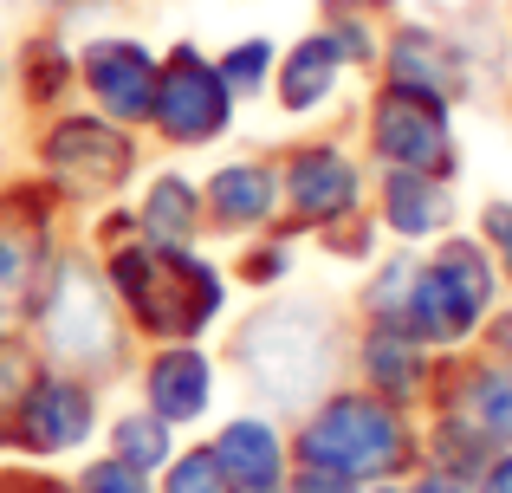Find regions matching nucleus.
Wrapping results in <instances>:
<instances>
[{
  "mask_svg": "<svg viewBox=\"0 0 512 493\" xmlns=\"http://www.w3.org/2000/svg\"><path fill=\"white\" fill-rule=\"evenodd\" d=\"M104 279H111L124 325L156 344H195L227 305V279L195 247H169V241H111L104 247Z\"/></svg>",
  "mask_w": 512,
  "mask_h": 493,
  "instance_id": "obj_1",
  "label": "nucleus"
},
{
  "mask_svg": "<svg viewBox=\"0 0 512 493\" xmlns=\"http://www.w3.org/2000/svg\"><path fill=\"white\" fill-rule=\"evenodd\" d=\"M292 455H299L292 468H325L350 487H370L422 468V435H415V416L402 403L357 383V390H331L305 409Z\"/></svg>",
  "mask_w": 512,
  "mask_h": 493,
  "instance_id": "obj_2",
  "label": "nucleus"
},
{
  "mask_svg": "<svg viewBox=\"0 0 512 493\" xmlns=\"http://www.w3.org/2000/svg\"><path fill=\"white\" fill-rule=\"evenodd\" d=\"M234 364L273 409H312L344 364V325L331 305H266L234 331Z\"/></svg>",
  "mask_w": 512,
  "mask_h": 493,
  "instance_id": "obj_3",
  "label": "nucleus"
},
{
  "mask_svg": "<svg viewBox=\"0 0 512 493\" xmlns=\"http://www.w3.org/2000/svg\"><path fill=\"white\" fill-rule=\"evenodd\" d=\"M26 325L39 331L52 370H78V377H91V383L124 370L130 325L111 299V279H104L85 253H59V266H52V279H46V292H39Z\"/></svg>",
  "mask_w": 512,
  "mask_h": 493,
  "instance_id": "obj_4",
  "label": "nucleus"
},
{
  "mask_svg": "<svg viewBox=\"0 0 512 493\" xmlns=\"http://www.w3.org/2000/svg\"><path fill=\"white\" fill-rule=\"evenodd\" d=\"M493 299H500L493 253L480 241H467V234H448V241L435 253H422V266H415L409 305H402V331L422 338L428 351H454V344L487 331Z\"/></svg>",
  "mask_w": 512,
  "mask_h": 493,
  "instance_id": "obj_5",
  "label": "nucleus"
},
{
  "mask_svg": "<svg viewBox=\"0 0 512 493\" xmlns=\"http://www.w3.org/2000/svg\"><path fill=\"white\" fill-rule=\"evenodd\" d=\"M39 176L65 202H111L130 176H137V130L111 124L98 111H59L39 130Z\"/></svg>",
  "mask_w": 512,
  "mask_h": 493,
  "instance_id": "obj_6",
  "label": "nucleus"
},
{
  "mask_svg": "<svg viewBox=\"0 0 512 493\" xmlns=\"http://www.w3.org/2000/svg\"><path fill=\"white\" fill-rule=\"evenodd\" d=\"M52 215L59 195L52 182H20L0 189V331H20L46 292L59 247H52Z\"/></svg>",
  "mask_w": 512,
  "mask_h": 493,
  "instance_id": "obj_7",
  "label": "nucleus"
},
{
  "mask_svg": "<svg viewBox=\"0 0 512 493\" xmlns=\"http://www.w3.org/2000/svg\"><path fill=\"white\" fill-rule=\"evenodd\" d=\"M363 143L383 169H415V176H441L448 182L461 169V150H454L448 130V104L428 98V91L409 85H383L363 111Z\"/></svg>",
  "mask_w": 512,
  "mask_h": 493,
  "instance_id": "obj_8",
  "label": "nucleus"
},
{
  "mask_svg": "<svg viewBox=\"0 0 512 493\" xmlns=\"http://www.w3.org/2000/svg\"><path fill=\"white\" fill-rule=\"evenodd\" d=\"M227 124H234V98H227V85H221V72H214L208 52L182 39L169 59H156L150 124H143V130H156V143L195 150V143L227 137Z\"/></svg>",
  "mask_w": 512,
  "mask_h": 493,
  "instance_id": "obj_9",
  "label": "nucleus"
},
{
  "mask_svg": "<svg viewBox=\"0 0 512 493\" xmlns=\"http://www.w3.org/2000/svg\"><path fill=\"white\" fill-rule=\"evenodd\" d=\"M363 208V163L344 143L318 137V143H292L279 163V221L273 228L292 234H325L331 221Z\"/></svg>",
  "mask_w": 512,
  "mask_h": 493,
  "instance_id": "obj_10",
  "label": "nucleus"
},
{
  "mask_svg": "<svg viewBox=\"0 0 512 493\" xmlns=\"http://www.w3.org/2000/svg\"><path fill=\"white\" fill-rule=\"evenodd\" d=\"M91 429H98V383L78 377V370H39L33 390H26V403L13 409V429H7V448H20V455H78V448L91 442Z\"/></svg>",
  "mask_w": 512,
  "mask_h": 493,
  "instance_id": "obj_11",
  "label": "nucleus"
},
{
  "mask_svg": "<svg viewBox=\"0 0 512 493\" xmlns=\"http://www.w3.org/2000/svg\"><path fill=\"white\" fill-rule=\"evenodd\" d=\"M78 91L91 98V111L111 117L124 130L150 124V91H156V52L143 39L104 33L78 46Z\"/></svg>",
  "mask_w": 512,
  "mask_h": 493,
  "instance_id": "obj_12",
  "label": "nucleus"
},
{
  "mask_svg": "<svg viewBox=\"0 0 512 493\" xmlns=\"http://www.w3.org/2000/svg\"><path fill=\"white\" fill-rule=\"evenodd\" d=\"M279 221V163L240 156L201 182V234H266Z\"/></svg>",
  "mask_w": 512,
  "mask_h": 493,
  "instance_id": "obj_13",
  "label": "nucleus"
},
{
  "mask_svg": "<svg viewBox=\"0 0 512 493\" xmlns=\"http://www.w3.org/2000/svg\"><path fill=\"white\" fill-rule=\"evenodd\" d=\"M137 390L150 416H163L169 429H188L214 403V357L201 344H156L137 370Z\"/></svg>",
  "mask_w": 512,
  "mask_h": 493,
  "instance_id": "obj_14",
  "label": "nucleus"
},
{
  "mask_svg": "<svg viewBox=\"0 0 512 493\" xmlns=\"http://www.w3.org/2000/svg\"><path fill=\"white\" fill-rule=\"evenodd\" d=\"M357 383L389 403L415 409L428 390H435V351L422 338H409L402 325H363L357 338Z\"/></svg>",
  "mask_w": 512,
  "mask_h": 493,
  "instance_id": "obj_15",
  "label": "nucleus"
},
{
  "mask_svg": "<svg viewBox=\"0 0 512 493\" xmlns=\"http://www.w3.org/2000/svg\"><path fill=\"white\" fill-rule=\"evenodd\" d=\"M383 85H409V91H428L441 104H461L467 98V59L454 39H441L435 26H396L383 39Z\"/></svg>",
  "mask_w": 512,
  "mask_h": 493,
  "instance_id": "obj_16",
  "label": "nucleus"
},
{
  "mask_svg": "<svg viewBox=\"0 0 512 493\" xmlns=\"http://www.w3.org/2000/svg\"><path fill=\"white\" fill-rule=\"evenodd\" d=\"M214 461H221V474L234 481V493H279L292 474V448L286 435H279L273 416H234L214 429Z\"/></svg>",
  "mask_w": 512,
  "mask_h": 493,
  "instance_id": "obj_17",
  "label": "nucleus"
},
{
  "mask_svg": "<svg viewBox=\"0 0 512 493\" xmlns=\"http://www.w3.org/2000/svg\"><path fill=\"white\" fill-rule=\"evenodd\" d=\"M376 228L396 234V241H435L454 228V202L441 176H415V169H383V189H376Z\"/></svg>",
  "mask_w": 512,
  "mask_h": 493,
  "instance_id": "obj_18",
  "label": "nucleus"
},
{
  "mask_svg": "<svg viewBox=\"0 0 512 493\" xmlns=\"http://www.w3.org/2000/svg\"><path fill=\"white\" fill-rule=\"evenodd\" d=\"M338 78H344V52L331 46V33L318 26V33H305L292 52H279V65H273L279 111H292V117L325 111V104H331V91H338Z\"/></svg>",
  "mask_w": 512,
  "mask_h": 493,
  "instance_id": "obj_19",
  "label": "nucleus"
},
{
  "mask_svg": "<svg viewBox=\"0 0 512 493\" xmlns=\"http://www.w3.org/2000/svg\"><path fill=\"white\" fill-rule=\"evenodd\" d=\"M454 383V416H467L493 448H512V364H467L448 370Z\"/></svg>",
  "mask_w": 512,
  "mask_h": 493,
  "instance_id": "obj_20",
  "label": "nucleus"
},
{
  "mask_svg": "<svg viewBox=\"0 0 512 493\" xmlns=\"http://www.w3.org/2000/svg\"><path fill=\"white\" fill-rule=\"evenodd\" d=\"M137 234L143 241H169V247H195L201 241V189L188 176H150V189H143L137 202Z\"/></svg>",
  "mask_w": 512,
  "mask_h": 493,
  "instance_id": "obj_21",
  "label": "nucleus"
},
{
  "mask_svg": "<svg viewBox=\"0 0 512 493\" xmlns=\"http://www.w3.org/2000/svg\"><path fill=\"white\" fill-rule=\"evenodd\" d=\"M104 455H117L137 474H163L175 461V429L163 416H150V409H124V416H111V429H104Z\"/></svg>",
  "mask_w": 512,
  "mask_h": 493,
  "instance_id": "obj_22",
  "label": "nucleus"
},
{
  "mask_svg": "<svg viewBox=\"0 0 512 493\" xmlns=\"http://www.w3.org/2000/svg\"><path fill=\"white\" fill-rule=\"evenodd\" d=\"M78 85V52H65L59 39H26V65H20V98L26 104H65V91Z\"/></svg>",
  "mask_w": 512,
  "mask_h": 493,
  "instance_id": "obj_23",
  "label": "nucleus"
},
{
  "mask_svg": "<svg viewBox=\"0 0 512 493\" xmlns=\"http://www.w3.org/2000/svg\"><path fill=\"white\" fill-rule=\"evenodd\" d=\"M415 266H422V253H389V260L376 266L370 286H363V299H357L363 325H402V305H409Z\"/></svg>",
  "mask_w": 512,
  "mask_h": 493,
  "instance_id": "obj_24",
  "label": "nucleus"
},
{
  "mask_svg": "<svg viewBox=\"0 0 512 493\" xmlns=\"http://www.w3.org/2000/svg\"><path fill=\"white\" fill-rule=\"evenodd\" d=\"M273 65H279V46H273V39H240V46H227L221 59H214V72H221L227 98L247 104V98H260V91L273 85Z\"/></svg>",
  "mask_w": 512,
  "mask_h": 493,
  "instance_id": "obj_25",
  "label": "nucleus"
},
{
  "mask_svg": "<svg viewBox=\"0 0 512 493\" xmlns=\"http://www.w3.org/2000/svg\"><path fill=\"white\" fill-rule=\"evenodd\" d=\"M39 370H46V357H33V344H20V331H0V442H7L13 409L26 403Z\"/></svg>",
  "mask_w": 512,
  "mask_h": 493,
  "instance_id": "obj_26",
  "label": "nucleus"
},
{
  "mask_svg": "<svg viewBox=\"0 0 512 493\" xmlns=\"http://www.w3.org/2000/svg\"><path fill=\"white\" fill-rule=\"evenodd\" d=\"M163 493H234V481L221 474L214 448H175V461L163 468Z\"/></svg>",
  "mask_w": 512,
  "mask_h": 493,
  "instance_id": "obj_27",
  "label": "nucleus"
},
{
  "mask_svg": "<svg viewBox=\"0 0 512 493\" xmlns=\"http://www.w3.org/2000/svg\"><path fill=\"white\" fill-rule=\"evenodd\" d=\"M78 493H150V474H137L117 455H104V461H85V468H78Z\"/></svg>",
  "mask_w": 512,
  "mask_h": 493,
  "instance_id": "obj_28",
  "label": "nucleus"
},
{
  "mask_svg": "<svg viewBox=\"0 0 512 493\" xmlns=\"http://www.w3.org/2000/svg\"><path fill=\"white\" fill-rule=\"evenodd\" d=\"M247 286H279V279L292 273V247L286 241H253L247 253H240V266H234Z\"/></svg>",
  "mask_w": 512,
  "mask_h": 493,
  "instance_id": "obj_29",
  "label": "nucleus"
},
{
  "mask_svg": "<svg viewBox=\"0 0 512 493\" xmlns=\"http://www.w3.org/2000/svg\"><path fill=\"white\" fill-rule=\"evenodd\" d=\"M480 247L500 253V273L512 279V202H493L487 215H480Z\"/></svg>",
  "mask_w": 512,
  "mask_h": 493,
  "instance_id": "obj_30",
  "label": "nucleus"
},
{
  "mask_svg": "<svg viewBox=\"0 0 512 493\" xmlns=\"http://www.w3.org/2000/svg\"><path fill=\"white\" fill-rule=\"evenodd\" d=\"M279 493H357V487L338 481V474H325V468H292Z\"/></svg>",
  "mask_w": 512,
  "mask_h": 493,
  "instance_id": "obj_31",
  "label": "nucleus"
},
{
  "mask_svg": "<svg viewBox=\"0 0 512 493\" xmlns=\"http://www.w3.org/2000/svg\"><path fill=\"white\" fill-rule=\"evenodd\" d=\"M474 481H480L474 493H512V448H500V455H493L487 468L474 474Z\"/></svg>",
  "mask_w": 512,
  "mask_h": 493,
  "instance_id": "obj_32",
  "label": "nucleus"
},
{
  "mask_svg": "<svg viewBox=\"0 0 512 493\" xmlns=\"http://www.w3.org/2000/svg\"><path fill=\"white\" fill-rule=\"evenodd\" d=\"M409 493H474L467 481H454V474H435V468H415V487Z\"/></svg>",
  "mask_w": 512,
  "mask_h": 493,
  "instance_id": "obj_33",
  "label": "nucleus"
},
{
  "mask_svg": "<svg viewBox=\"0 0 512 493\" xmlns=\"http://www.w3.org/2000/svg\"><path fill=\"white\" fill-rule=\"evenodd\" d=\"M20 487L26 493H78V487H65V481H39V474H20Z\"/></svg>",
  "mask_w": 512,
  "mask_h": 493,
  "instance_id": "obj_34",
  "label": "nucleus"
},
{
  "mask_svg": "<svg viewBox=\"0 0 512 493\" xmlns=\"http://www.w3.org/2000/svg\"><path fill=\"white\" fill-rule=\"evenodd\" d=\"M357 493H409V487H396V481H370V487H357Z\"/></svg>",
  "mask_w": 512,
  "mask_h": 493,
  "instance_id": "obj_35",
  "label": "nucleus"
},
{
  "mask_svg": "<svg viewBox=\"0 0 512 493\" xmlns=\"http://www.w3.org/2000/svg\"><path fill=\"white\" fill-rule=\"evenodd\" d=\"M46 7H72V0H46Z\"/></svg>",
  "mask_w": 512,
  "mask_h": 493,
  "instance_id": "obj_36",
  "label": "nucleus"
},
{
  "mask_svg": "<svg viewBox=\"0 0 512 493\" xmlns=\"http://www.w3.org/2000/svg\"><path fill=\"white\" fill-rule=\"evenodd\" d=\"M0 78H7V52H0Z\"/></svg>",
  "mask_w": 512,
  "mask_h": 493,
  "instance_id": "obj_37",
  "label": "nucleus"
}]
</instances>
